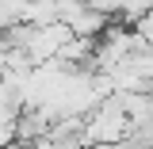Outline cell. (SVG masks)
<instances>
[{
	"label": "cell",
	"mask_w": 153,
	"mask_h": 149,
	"mask_svg": "<svg viewBox=\"0 0 153 149\" xmlns=\"http://www.w3.org/2000/svg\"><path fill=\"white\" fill-rule=\"evenodd\" d=\"M123 149H146V145H134V142H126V145H123Z\"/></svg>",
	"instance_id": "obj_1"
},
{
	"label": "cell",
	"mask_w": 153,
	"mask_h": 149,
	"mask_svg": "<svg viewBox=\"0 0 153 149\" xmlns=\"http://www.w3.org/2000/svg\"><path fill=\"white\" fill-rule=\"evenodd\" d=\"M149 149H153V145H149Z\"/></svg>",
	"instance_id": "obj_2"
}]
</instances>
